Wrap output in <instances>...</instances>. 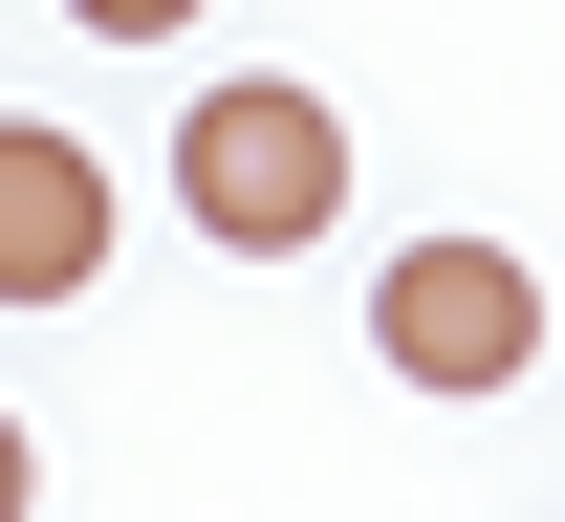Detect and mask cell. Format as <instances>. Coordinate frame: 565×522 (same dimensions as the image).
Listing matches in <instances>:
<instances>
[{
  "label": "cell",
  "instance_id": "obj_4",
  "mask_svg": "<svg viewBox=\"0 0 565 522\" xmlns=\"http://www.w3.org/2000/svg\"><path fill=\"white\" fill-rule=\"evenodd\" d=\"M87 44H174V22H196V0H66Z\"/></svg>",
  "mask_w": 565,
  "mask_h": 522
},
{
  "label": "cell",
  "instance_id": "obj_1",
  "mask_svg": "<svg viewBox=\"0 0 565 522\" xmlns=\"http://www.w3.org/2000/svg\"><path fill=\"white\" fill-rule=\"evenodd\" d=\"M174 196H196L239 262L349 219V131H327V87H196V131H174Z\"/></svg>",
  "mask_w": 565,
  "mask_h": 522
},
{
  "label": "cell",
  "instance_id": "obj_5",
  "mask_svg": "<svg viewBox=\"0 0 565 522\" xmlns=\"http://www.w3.org/2000/svg\"><path fill=\"white\" fill-rule=\"evenodd\" d=\"M0 522H22V414H0Z\"/></svg>",
  "mask_w": 565,
  "mask_h": 522
},
{
  "label": "cell",
  "instance_id": "obj_2",
  "mask_svg": "<svg viewBox=\"0 0 565 522\" xmlns=\"http://www.w3.org/2000/svg\"><path fill=\"white\" fill-rule=\"evenodd\" d=\"M370 349H392L414 392H522L544 371V284H522L500 239H414V262L370 284Z\"/></svg>",
  "mask_w": 565,
  "mask_h": 522
},
{
  "label": "cell",
  "instance_id": "obj_3",
  "mask_svg": "<svg viewBox=\"0 0 565 522\" xmlns=\"http://www.w3.org/2000/svg\"><path fill=\"white\" fill-rule=\"evenodd\" d=\"M87 284H109V174L87 131L0 109V305H87Z\"/></svg>",
  "mask_w": 565,
  "mask_h": 522
}]
</instances>
